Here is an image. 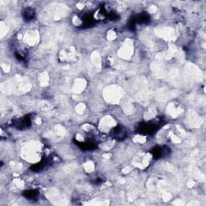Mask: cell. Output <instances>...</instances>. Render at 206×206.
<instances>
[{"label":"cell","mask_w":206,"mask_h":206,"mask_svg":"<svg viewBox=\"0 0 206 206\" xmlns=\"http://www.w3.org/2000/svg\"><path fill=\"white\" fill-rule=\"evenodd\" d=\"M24 15H25V19H32L34 16V11L32 9H27Z\"/></svg>","instance_id":"277c9868"},{"label":"cell","mask_w":206,"mask_h":206,"mask_svg":"<svg viewBox=\"0 0 206 206\" xmlns=\"http://www.w3.org/2000/svg\"><path fill=\"white\" fill-rule=\"evenodd\" d=\"M111 135L118 140H121L126 137V131L122 127H117L114 128V130L111 132Z\"/></svg>","instance_id":"7a4b0ae2"},{"label":"cell","mask_w":206,"mask_h":206,"mask_svg":"<svg viewBox=\"0 0 206 206\" xmlns=\"http://www.w3.org/2000/svg\"><path fill=\"white\" fill-rule=\"evenodd\" d=\"M158 128L159 126L157 122H146L141 125L139 128V131L143 134L147 135V134H152L158 130Z\"/></svg>","instance_id":"6da1fadb"},{"label":"cell","mask_w":206,"mask_h":206,"mask_svg":"<svg viewBox=\"0 0 206 206\" xmlns=\"http://www.w3.org/2000/svg\"><path fill=\"white\" fill-rule=\"evenodd\" d=\"M164 154V148L162 147H157V148H154L153 151H152V154L154 158H161Z\"/></svg>","instance_id":"3957f363"},{"label":"cell","mask_w":206,"mask_h":206,"mask_svg":"<svg viewBox=\"0 0 206 206\" xmlns=\"http://www.w3.org/2000/svg\"><path fill=\"white\" fill-rule=\"evenodd\" d=\"M37 193H35V191L34 190H30V191H27L26 193H25V197H28V198H30V199H32V198H35L36 197Z\"/></svg>","instance_id":"5b68a950"}]
</instances>
